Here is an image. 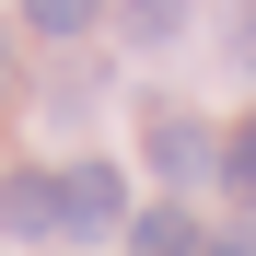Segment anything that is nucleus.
I'll return each mask as SVG.
<instances>
[{"mask_svg":"<svg viewBox=\"0 0 256 256\" xmlns=\"http://www.w3.org/2000/svg\"><path fill=\"white\" fill-rule=\"evenodd\" d=\"M58 233H82V244L116 233V175H105V163H70V186H58Z\"/></svg>","mask_w":256,"mask_h":256,"instance_id":"1","label":"nucleus"},{"mask_svg":"<svg viewBox=\"0 0 256 256\" xmlns=\"http://www.w3.org/2000/svg\"><path fill=\"white\" fill-rule=\"evenodd\" d=\"M152 163H163L175 186H186V175H210V128H198V116H152Z\"/></svg>","mask_w":256,"mask_h":256,"instance_id":"2","label":"nucleus"},{"mask_svg":"<svg viewBox=\"0 0 256 256\" xmlns=\"http://www.w3.org/2000/svg\"><path fill=\"white\" fill-rule=\"evenodd\" d=\"M0 222H12V233H58V186L47 175H12V186H0Z\"/></svg>","mask_w":256,"mask_h":256,"instance_id":"3","label":"nucleus"},{"mask_svg":"<svg viewBox=\"0 0 256 256\" xmlns=\"http://www.w3.org/2000/svg\"><path fill=\"white\" fill-rule=\"evenodd\" d=\"M128 244H140V256H198V233H186V210H152V222L128 233Z\"/></svg>","mask_w":256,"mask_h":256,"instance_id":"4","label":"nucleus"},{"mask_svg":"<svg viewBox=\"0 0 256 256\" xmlns=\"http://www.w3.org/2000/svg\"><path fill=\"white\" fill-rule=\"evenodd\" d=\"M24 12L47 24V35H82V24H94V0H24Z\"/></svg>","mask_w":256,"mask_h":256,"instance_id":"5","label":"nucleus"},{"mask_svg":"<svg viewBox=\"0 0 256 256\" xmlns=\"http://www.w3.org/2000/svg\"><path fill=\"white\" fill-rule=\"evenodd\" d=\"M233 175H256V116H244V140H233Z\"/></svg>","mask_w":256,"mask_h":256,"instance_id":"6","label":"nucleus"},{"mask_svg":"<svg viewBox=\"0 0 256 256\" xmlns=\"http://www.w3.org/2000/svg\"><path fill=\"white\" fill-rule=\"evenodd\" d=\"M198 256H256V244H244V233H233V244H198Z\"/></svg>","mask_w":256,"mask_h":256,"instance_id":"7","label":"nucleus"},{"mask_svg":"<svg viewBox=\"0 0 256 256\" xmlns=\"http://www.w3.org/2000/svg\"><path fill=\"white\" fill-rule=\"evenodd\" d=\"M233 47H256V12H244V24H233Z\"/></svg>","mask_w":256,"mask_h":256,"instance_id":"8","label":"nucleus"},{"mask_svg":"<svg viewBox=\"0 0 256 256\" xmlns=\"http://www.w3.org/2000/svg\"><path fill=\"white\" fill-rule=\"evenodd\" d=\"M0 70H12V35H0Z\"/></svg>","mask_w":256,"mask_h":256,"instance_id":"9","label":"nucleus"}]
</instances>
